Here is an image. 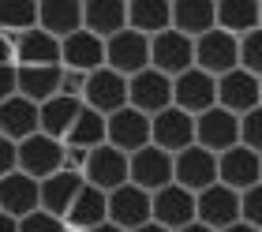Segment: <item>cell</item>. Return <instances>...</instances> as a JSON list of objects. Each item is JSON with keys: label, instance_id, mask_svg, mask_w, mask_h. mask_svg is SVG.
I'll use <instances>...</instances> for the list:
<instances>
[{"label": "cell", "instance_id": "obj_32", "mask_svg": "<svg viewBox=\"0 0 262 232\" xmlns=\"http://www.w3.org/2000/svg\"><path fill=\"white\" fill-rule=\"evenodd\" d=\"M64 146H68V150H98V146H105V116L90 113V109L82 105V113L75 116V124H71Z\"/></svg>", "mask_w": 262, "mask_h": 232}, {"label": "cell", "instance_id": "obj_18", "mask_svg": "<svg viewBox=\"0 0 262 232\" xmlns=\"http://www.w3.org/2000/svg\"><path fill=\"white\" fill-rule=\"evenodd\" d=\"M109 225L124 228V232H135L142 225H150V195L131 187V184L109 191Z\"/></svg>", "mask_w": 262, "mask_h": 232}, {"label": "cell", "instance_id": "obj_6", "mask_svg": "<svg viewBox=\"0 0 262 232\" xmlns=\"http://www.w3.org/2000/svg\"><path fill=\"white\" fill-rule=\"evenodd\" d=\"M150 68L161 71L165 79H176L184 71H191L195 68V41L176 34V30H165L158 38H150Z\"/></svg>", "mask_w": 262, "mask_h": 232}, {"label": "cell", "instance_id": "obj_46", "mask_svg": "<svg viewBox=\"0 0 262 232\" xmlns=\"http://www.w3.org/2000/svg\"><path fill=\"white\" fill-rule=\"evenodd\" d=\"M135 232H169V228H161V225H154V221H150V225H142V228H135Z\"/></svg>", "mask_w": 262, "mask_h": 232}, {"label": "cell", "instance_id": "obj_9", "mask_svg": "<svg viewBox=\"0 0 262 232\" xmlns=\"http://www.w3.org/2000/svg\"><path fill=\"white\" fill-rule=\"evenodd\" d=\"M127 184L146 191V195L169 187L172 184V157L165 150H158V146H146V150L131 154L127 157Z\"/></svg>", "mask_w": 262, "mask_h": 232}, {"label": "cell", "instance_id": "obj_33", "mask_svg": "<svg viewBox=\"0 0 262 232\" xmlns=\"http://www.w3.org/2000/svg\"><path fill=\"white\" fill-rule=\"evenodd\" d=\"M38 27V4L34 0H0V34L19 38Z\"/></svg>", "mask_w": 262, "mask_h": 232}, {"label": "cell", "instance_id": "obj_47", "mask_svg": "<svg viewBox=\"0 0 262 232\" xmlns=\"http://www.w3.org/2000/svg\"><path fill=\"white\" fill-rule=\"evenodd\" d=\"M258 30H262V4H258Z\"/></svg>", "mask_w": 262, "mask_h": 232}, {"label": "cell", "instance_id": "obj_5", "mask_svg": "<svg viewBox=\"0 0 262 232\" xmlns=\"http://www.w3.org/2000/svg\"><path fill=\"white\" fill-rule=\"evenodd\" d=\"M172 184L184 187V191H206L217 184V157L210 150H202V146H187L172 157Z\"/></svg>", "mask_w": 262, "mask_h": 232}, {"label": "cell", "instance_id": "obj_26", "mask_svg": "<svg viewBox=\"0 0 262 232\" xmlns=\"http://www.w3.org/2000/svg\"><path fill=\"white\" fill-rule=\"evenodd\" d=\"M82 184H86L82 173H68V168H60V173L49 176V180H41V210L64 221L68 210H71V202L79 199Z\"/></svg>", "mask_w": 262, "mask_h": 232}, {"label": "cell", "instance_id": "obj_29", "mask_svg": "<svg viewBox=\"0 0 262 232\" xmlns=\"http://www.w3.org/2000/svg\"><path fill=\"white\" fill-rule=\"evenodd\" d=\"M172 30L184 38H202L213 30V0H172Z\"/></svg>", "mask_w": 262, "mask_h": 232}, {"label": "cell", "instance_id": "obj_25", "mask_svg": "<svg viewBox=\"0 0 262 232\" xmlns=\"http://www.w3.org/2000/svg\"><path fill=\"white\" fill-rule=\"evenodd\" d=\"M0 135L8 142H23L30 135H38V105L27 101V97H8V101H0Z\"/></svg>", "mask_w": 262, "mask_h": 232}, {"label": "cell", "instance_id": "obj_2", "mask_svg": "<svg viewBox=\"0 0 262 232\" xmlns=\"http://www.w3.org/2000/svg\"><path fill=\"white\" fill-rule=\"evenodd\" d=\"M195 68L206 71L210 79H221V75H229V71H236L240 68V41H236L232 34L213 27L210 34L195 38Z\"/></svg>", "mask_w": 262, "mask_h": 232}, {"label": "cell", "instance_id": "obj_36", "mask_svg": "<svg viewBox=\"0 0 262 232\" xmlns=\"http://www.w3.org/2000/svg\"><path fill=\"white\" fill-rule=\"evenodd\" d=\"M240 221L251 225L255 232H262V184L247 187V191L240 195Z\"/></svg>", "mask_w": 262, "mask_h": 232}, {"label": "cell", "instance_id": "obj_4", "mask_svg": "<svg viewBox=\"0 0 262 232\" xmlns=\"http://www.w3.org/2000/svg\"><path fill=\"white\" fill-rule=\"evenodd\" d=\"M213 105H217V79H210L206 71L191 68L172 79V109H180L195 120L202 113H210Z\"/></svg>", "mask_w": 262, "mask_h": 232}, {"label": "cell", "instance_id": "obj_45", "mask_svg": "<svg viewBox=\"0 0 262 232\" xmlns=\"http://www.w3.org/2000/svg\"><path fill=\"white\" fill-rule=\"evenodd\" d=\"M90 232H124V228H116V225H109V221H105V225H98V228H90Z\"/></svg>", "mask_w": 262, "mask_h": 232}, {"label": "cell", "instance_id": "obj_42", "mask_svg": "<svg viewBox=\"0 0 262 232\" xmlns=\"http://www.w3.org/2000/svg\"><path fill=\"white\" fill-rule=\"evenodd\" d=\"M0 232H19V221L8 217V214H0Z\"/></svg>", "mask_w": 262, "mask_h": 232}, {"label": "cell", "instance_id": "obj_15", "mask_svg": "<svg viewBox=\"0 0 262 232\" xmlns=\"http://www.w3.org/2000/svg\"><path fill=\"white\" fill-rule=\"evenodd\" d=\"M217 184L236 191V195H244L247 187L262 184V157L244 150V146H232V150L217 154Z\"/></svg>", "mask_w": 262, "mask_h": 232}, {"label": "cell", "instance_id": "obj_1", "mask_svg": "<svg viewBox=\"0 0 262 232\" xmlns=\"http://www.w3.org/2000/svg\"><path fill=\"white\" fill-rule=\"evenodd\" d=\"M15 168L19 173H27L30 180H49V176H56L64 168V142H56V139H49V135H30V139H23L19 146H15Z\"/></svg>", "mask_w": 262, "mask_h": 232}, {"label": "cell", "instance_id": "obj_28", "mask_svg": "<svg viewBox=\"0 0 262 232\" xmlns=\"http://www.w3.org/2000/svg\"><path fill=\"white\" fill-rule=\"evenodd\" d=\"M79 113H82V101L56 94L45 105H38V131H41V135H49V139H56V142H64Z\"/></svg>", "mask_w": 262, "mask_h": 232}, {"label": "cell", "instance_id": "obj_13", "mask_svg": "<svg viewBox=\"0 0 262 232\" xmlns=\"http://www.w3.org/2000/svg\"><path fill=\"white\" fill-rule=\"evenodd\" d=\"M105 142L120 154H139L150 146V116L135 113V109H120V113L105 116Z\"/></svg>", "mask_w": 262, "mask_h": 232}, {"label": "cell", "instance_id": "obj_30", "mask_svg": "<svg viewBox=\"0 0 262 232\" xmlns=\"http://www.w3.org/2000/svg\"><path fill=\"white\" fill-rule=\"evenodd\" d=\"M15 94L34 105H45L60 94V68H15Z\"/></svg>", "mask_w": 262, "mask_h": 232}, {"label": "cell", "instance_id": "obj_22", "mask_svg": "<svg viewBox=\"0 0 262 232\" xmlns=\"http://www.w3.org/2000/svg\"><path fill=\"white\" fill-rule=\"evenodd\" d=\"M82 30L109 41L120 30H127V4L124 0H86L82 4Z\"/></svg>", "mask_w": 262, "mask_h": 232}, {"label": "cell", "instance_id": "obj_3", "mask_svg": "<svg viewBox=\"0 0 262 232\" xmlns=\"http://www.w3.org/2000/svg\"><path fill=\"white\" fill-rule=\"evenodd\" d=\"M82 105L98 116H113L127 109V79L116 75L109 68H98L86 75V87H82Z\"/></svg>", "mask_w": 262, "mask_h": 232}, {"label": "cell", "instance_id": "obj_34", "mask_svg": "<svg viewBox=\"0 0 262 232\" xmlns=\"http://www.w3.org/2000/svg\"><path fill=\"white\" fill-rule=\"evenodd\" d=\"M236 41H240V71L262 79V30H251Z\"/></svg>", "mask_w": 262, "mask_h": 232}, {"label": "cell", "instance_id": "obj_17", "mask_svg": "<svg viewBox=\"0 0 262 232\" xmlns=\"http://www.w3.org/2000/svg\"><path fill=\"white\" fill-rule=\"evenodd\" d=\"M34 210H41V184L38 180H30L27 173H8L0 176V214L15 217V221H23V217H30Z\"/></svg>", "mask_w": 262, "mask_h": 232}, {"label": "cell", "instance_id": "obj_21", "mask_svg": "<svg viewBox=\"0 0 262 232\" xmlns=\"http://www.w3.org/2000/svg\"><path fill=\"white\" fill-rule=\"evenodd\" d=\"M11 49H15V68H60V41L38 27L11 38Z\"/></svg>", "mask_w": 262, "mask_h": 232}, {"label": "cell", "instance_id": "obj_19", "mask_svg": "<svg viewBox=\"0 0 262 232\" xmlns=\"http://www.w3.org/2000/svg\"><path fill=\"white\" fill-rule=\"evenodd\" d=\"M60 68L64 71H79V75H90V71L105 68V41L86 34V30L64 38L60 41Z\"/></svg>", "mask_w": 262, "mask_h": 232}, {"label": "cell", "instance_id": "obj_23", "mask_svg": "<svg viewBox=\"0 0 262 232\" xmlns=\"http://www.w3.org/2000/svg\"><path fill=\"white\" fill-rule=\"evenodd\" d=\"M38 30L64 41L82 30V4L79 0H41L38 4Z\"/></svg>", "mask_w": 262, "mask_h": 232}, {"label": "cell", "instance_id": "obj_38", "mask_svg": "<svg viewBox=\"0 0 262 232\" xmlns=\"http://www.w3.org/2000/svg\"><path fill=\"white\" fill-rule=\"evenodd\" d=\"M82 87H86V75L60 68V97H75V101H82Z\"/></svg>", "mask_w": 262, "mask_h": 232}, {"label": "cell", "instance_id": "obj_12", "mask_svg": "<svg viewBox=\"0 0 262 232\" xmlns=\"http://www.w3.org/2000/svg\"><path fill=\"white\" fill-rule=\"evenodd\" d=\"M150 146H158V150H165L169 157H176L180 150L195 146V120L169 105L165 113L150 116Z\"/></svg>", "mask_w": 262, "mask_h": 232}, {"label": "cell", "instance_id": "obj_14", "mask_svg": "<svg viewBox=\"0 0 262 232\" xmlns=\"http://www.w3.org/2000/svg\"><path fill=\"white\" fill-rule=\"evenodd\" d=\"M195 221L213 228V232H225L229 225L240 221V195L229 191V187H221V184L199 191L195 195Z\"/></svg>", "mask_w": 262, "mask_h": 232}, {"label": "cell", "instance_id": "obj_27", "mask_svg": "<svg viewBox=\"0 0 262 232\" xmlns=\"http://www.w3.org/2000/svg\"><path fill=\"white\" fill-rule=\"evenodd\" d=\"M127 30L142 34V38H158V34L172 30V8L165 0H131L127 4Z\"/></svg>", "mask_w": 262, "mask_h": 232}, {"label": "cell", "instance_id": "obj_31", "mask_svg": "<svg viewBox=\"0 0 262 232\" xmlns=\"http://www.w3.org/2000/svg\"><path fill=\"white\" fill-rule=\"evenodd\" d=\"M213 27L232 38H244V34L258 30V4L255 0H221V4H213Z\"/></svg>", "mask_w": 262, "mask_h": 232}, {"label": "cell", "instance_id": "obj_44", "mask_svg": "<svg viewBox=\"0 0 262 232\" xmlns=\"http://www.w3.org/2000/svg\"><path fill=\"white\" fill-rule=\"evenodd\" d=\"M180 232H213V228H206V225H199V221H191L187 228H180Z\"/></svg>", "mask_w": 262, "mask_h": 232}, {"label": "cell", "instance_id": "obj_41", "mask_svg": "<svg viewBox=\"0 0 262 232\" xmlns=\"http://www.w3.org/2000/svg\"><path fill=\"white\" fill-rule=\"evenodd\" d=\"M4 64H15V49H11V38L0 34V68H4Z\"/></svg>", "mask_w": 262, "mask_h": 232}, {"label": "cell", "instance_id": "obj_20", "mask_svg": "<svg viewBox=\"0 0 262 232\" xmlns=\"http://www.w3.org/2000/svg\"><path fill=\"white\" fill-rule=\"evenodd\" d=\"M217 109H225L232 116H244L251 109H258V79L240 71V68L221 75L217 79Z\"/></svg>", "mask_w": 262, "mask_h": 232}, {"label": "cell", "instance_id": "obj_10", "mask_svg": "<svg viewBox=\"0 0 262 232\" xmlns=\"http://www.w3.org/2000/svg\"><path fill=\"white\" fill-rule=\"evenodd\" d=\"M195 146L210 150L213 157L232 150V146H240V116L225 113V109H217V105H213L210 113L195 116Z\"/></svg>", "mask_w": 262, "mask_h": 232}, {"label": "cell", "instance_id": "obj_43", "mask_svg": "<svg viewBox=\"0 0 262 232\" xmlns=\"http://www.w3.org/2000/svg\"><path fill=\"white\" fill-rule=\"evenodd\" d=\"M225 232H255V228H251V225H244V221H236V225H229Z\"/></svg>", "mask_w": 262, "mask_h": 232}, {"label": "cell", "instance_id": "obj_16", "mask_svg": "<svg viewBox=\"0 0 262 232\" xmlns=\"http://www.w3.org/2000/svg\"><path fill=\"white\" fill-rule=\"evenodd\" d=\"M82 180H86L90 187L105 191V195L116 191V187H124L127 184V154L113 150L109 142L98 146V150H90L86 165H82Z\"/></svg>", "mask_w": 262, "mask_h": 232}, {"label": "cell", "instance_id": "obj_11", "mask_svg": "<svg viewBox=\"0 0 262 232\" xmlns=\"http://www.w3.org/2000/svg\"><path fill=\"white\" fill-rule=\"evenodd\" d=\"M150 221L161 225V228H169V232L187 228L195 221V195L184 191V187H176V184L154 191L150 195Z\"/></svg>", "mask_w": 262, "mask_h": 232}, {"label": "cell", "instance_id": "obj_40", "mask_svg": "<svg viewBox=\"0 0 262 232\" xmlns=\"http://www.w3.org/2000/svg\"><path fill=\"white\" fill-rule=\"evenodd\" d=\"M15 97V64H4L0 68V101Z\"/></svg>", "mask_w": 262, "mask_h": 232}, {"label": "cell", "instance_id": "obj_7", "mask_svg": "<svg viewBox=\"0 0 262 232\" xmlns=\"http://www.w3.org/2000/svg\"><path fill=\"white\" fill-rule=\"evenodd\" d=\"M172 105V79H165L161 71H139L127 79V109H135L142 116H158Z\"/></svg>", "mask_w": 262, "mask_h": 232}, {"label": "cell", "instance_id": "obj_37", "mask_svg": "<svg viewBox=\"0 0 262 232\" xmlns=\"http://www.w3.org/2000/svg\"><path fill=\"white\" fill-rule=\"evenodd\" d=\"M19 232H68V225L60 221V217L45 214V210H34L30 217L19 221Z\"/></svg>", "mask_w": 262, "mask_h": 232}, {"label": "cell", "instance_id": "obj_8", "mask_svg": "<svg viewBox=\"0 0 262 232\" xmlns=\"http://www.w3.org/2000/svg\"><path fill=\"white\" fill-rule=\"evenodd\" d=\"M105 68L124 79L146 71L150 68V38H142L135 30H120L116 38L105 41Z\"/></svg>", "mask_w": 262, "mask_h": 232}, {"label": "cell", "instance_id": "obj_48", "mask_svg": "<svg viewBox=\"0 0 262 232\" xmlns=\"http://www.w3.org/2000/svg\"><path fill=\"white\" fill-rule=\"evenodd\" d=\"M258 105H262V79H258Z\"/></svg>", "mask_w": 262, "mask_h": 232}, {"label": "cell", "instance_id": "obj_39", "mask_svg": "<svg viewBox=\"0 0 262 232\" xmlns=\"http://www.w3.org/2000/svg\"><path fill=\"white\" fill-rule=\"evenodd\" d=\"M15 173V142H8L4 135H0V176Z\"/></svg>", "mask_w": 262, "mask_h": 232}, {"label": "cell", "instance_id": "obj_24", "mask_svg": "<svg viewBox=\"0 0 262 232\" xmlns=\"http://www.w3.org/2000/svg\"><path fill=\"white\" fill-rule=\"evenodd\" d=\"M105 221H109V195L98 191V187H90V184H82L79 199L71 202V210L64 217V225L71 232H90V228H98Z\"/></svg>", "mask_w": 262, "mask_h": 232}, {"label": "cell", "instance_id": "obj_35", "mask_svg": "<svg viewBox=\"0 0 262 232\" xmlns=\"http://www.w3.org/2000/svg\"><path fill=\"white\" fill-rule=\"evenodd\" d=\"M240 146L262 157V105L240 116Z\"/></svg>", "mask_w": 262, "mask_h": 232}]
</instances>
